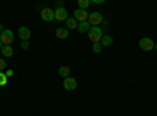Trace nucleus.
<instances>
[{
	"instance_id": "f257e3e1",
	"label": "nucleus",
	"mask_w": 157,
	"mask_h": 116,
	"mask_svg": "<svg viewBox=\"0 0 157 116\" xmlns=\"http://www.w3.org/2000/svg\"><path fill=\"white\" fill-rule=\"evenodd\" d=\"M102 36H104V33H102V28L101 27H91L90 32H88V38H90V41L93 43V44L94 43H101Z\"/></svg>"
},
{
	"instance_id": "f03ea898",
	"label": "nucleus",
	"mask_w": 157,
	"mask_h": 116,
	"mask_svg": "<svg viewBox=\"0 0 157 116\" xmlns=\"http://www.w3.org/2000/svg\"><path fill=\"white\" fill-rule=\"evenodd\" d=\"M104 21V16L101 14L99 11H93V13H90V16H88V24L91 25V27H99V24Z\"/></svg>"
},
{
	"instance_id": "7ed1b4c3",
	"label": "nucleus",
	"mask_w": 157,
	"mask_h": 116,
	"mask_svg": "<svg viewBox=\"0 0 157 116\" xmlns=\"http://www.w3.org/2000/svg\"><path fill=\"white\" fill-rule=\"evenodd\" d=\"M13 41H14V33H13V30H3L0 33V43L3 46H11Z\"/></svg>"
},
{
	"instance_id": "20e7f679",
	"label": "nucleus",
	"mask_w": 157,
	"mask_h": 116,
	"mask_svg": "<svg viewBox=\"0 0 157 116\" xmlns=\"http://www.w3.org/2000/svg\"><path fill=\"white\" fill-rule=\"evenodd\" d=\"M140 49L141 50H145V52H149V50H154V41L151 39V38H141L140 43H138Z\"/></svg>"
},
{
	"instance_id": "39448f33",
	"label": "nucleus",
	"mask_w": 157,
	"mask_h": 116,
	"mask_svg": "<svg viewBox=\"0 0 157 116\" xmlns=\"http://www.w3.org/2000/svg\"><path fill=\"white\" fill-rule=\"evenodd\" d=\"M41 19L44 22H52L55 19V9L52 8H43L41 9Z\"/></svg>"
},
{
	"instance_id": "423d86ee",
	"label": "nucleus",
	"mask_w": 157,
	"mask_h": 116,
	"mask_svg": "<svg viewBox=\"0 0 157 116\" xmlns=\"http://www.w3.org/2000/svg\"><path fill=\"white\" fill-rule=\"evenodd\" d=\"M88 16H90V13H88L86 9L77 8V9L74 11V19H75L77 22H85V21H88Z\"/></svg>"
},
{
	"instance_id": "0eeeda50",
	"label": "nucleus",
	"mask_w": 157,
	"mask_h": 116,
	"mask_svg": "<svg viewBox=\"0 0 157 116\" xmlns=\"http://www.w3.org/2000/svg\"><path fill=\"white\" fill-rule=\"evenodd\" d=\"M63 88L66 89V91H74V89L77 88V80L74 79V77H68V79L63 80Z\"/></svg>"
},
{
	"instance_id": "6e6552de",
	"label": "nucleus",
	"mask_w": 157,
	"mask_h": 116,
	"mask_svg": "<svg viewBox=\"0 0 157 116\" xmlns=\"http://www.w3.org/2000/svg\"><path fill=\"white\" fill-rule=\"evenodd\" d=\"M55 21L63 22V21H68V11L66 8H55Z\"/></svg>"
},
{
	"instance_id": "1a4fd4ad",
	"label": "nucleus",
	"mask_w": 157,
	"mask_h": 116,
	"mask_svg": "<svg viewBox=\"0 0 157 116\" xmlns=\"http://www.w3.org/2000/svg\"><path fill=\"white\" fill-rule=\"evenodd\" d=\"M17 35H19V38H21L22 41H29V39H30V36H32V32H30L29 27H19Z\"/></svg>"
},
{
	"instance_id": "9d476101",
	"label": "nucleus",
	"mask_w": 157,
	"mask_h": 116,
	"mask_svg": "<svg viewBox=\"0 0 157 116\" xmlns=\"http://www.w3.org/2000/svg\"><path fill=\"white\" fill-rule=\"evenodd\" d=\"M55 35H57L58 39H66V38L69 36V30H68L66 27H58V28L55 30Z\"/></svg>"
},
{
	"instance_id": "9b49d317",
	"label": "nucleus",
	"mask_w": 157,
	"mask_h": 116,
	"mask_svg": "<svg viewBox=\"0 0 157 116\" xmlns=\"http://www.w3.org/2000/svg\"><path fill=\"white\" fill-rule=\"evenodd\" d=\"M0 52H2L3 58H10V57H13V54H14V49H13L11 46H3Z\"/></svg>"
},
{
	"instance_id": "f8f14e48",
	"label": "nucleus",
	"mask_w": 157,
	"mask_h": 116,
	"mask_svg": "<svg viewBox=\"0 0 157 116\" xmlns=\"http://www.w3.org/2000/svg\"><path fill=\"white\" fill-rule=\"evenodd\" d=\"M90 28H91V25L88 24V21H85V22H78L77 30L80 32V33H88V32H90Z\"/></svg>"
},
{
	"instance_id": "ddd939ff",
	"label": "nucleus",
	"mask_w": 157,
	"mask_h": 116,
	"mask_svg": "<svg viewBox=\"0 0 157 116\" xmlns=\"http://www.w3.org/2000/svg\"><path fill=\"white\" fill-rule=\"evenodd\" d=\"M113 44V38L110 35H105V36H102V39H101V46L102 47H109Z\"/></svg>"
},
{
	"instance_id": "4468645a",
	"label": "nucleus",
	"mask_w": 157,
	"mask_h": 116,
	"mask_svg": "<svg viewBox=\"0 0 157 116\" xmlns=\"http://www.w3.org/2000/svg\"><path fill=\"white\" fill-rule=\"evenodd\" d=\"M78 27V22L74 19V17H68V21H66V28L68 30H75Z\"/></svg>"
},
{
	"instance_id": "2eb2a0df",
	"label": "nucleus",
	"mask_w": 157,
	"mask_h": 116,
	"mask_svg": "<svg viewBox=\"0 0 157 116\" xmlns=\"http://www.w3.org/2000/svg\"><path fill=\"white\" fill-rule=\"evenodd\" d=\"M58 74H60V77H63V79H68L69 74H71V68L69 66H61L58 69Z\"/></svg>"
},
{
	"instance_id": "dca6fc26",
	"label": "nucleus",
	"mask_w": 157,
	"mask_h": 116,
	"mask_svg": "<svg viewBox=\"0 0 157 116\" xmlns=\"http://www.w3.org/2000/svg\"><path fill=\"white\" fill-rule=\"evenodd\" d=\"M77 5L80 9H86L91 5V0H77Z\"/></svg>"
},
{
	"instance_id": "f3484780",
	"label": "nucleus",
	"mask_w": 157,
	"mask_h": 116,
	"mask_svg": "<svg viewBox=\"0 0 157 116\" xmlns=\"http://www.w3.org/2000/svg\"><path fill=\"white\" fill-rule=\"evenodd\" d=\"M8 83V77L5 72H0V86H5Z\"/></svg>"
},
{
	"instance_id": "a211bd4d",
	"label": "nucleus",
	"mask_w": 157,
	"mask_h": 116,
	"mask_svg": "<svg viewBox=\"0 0 157 116\" xmlns=\"http://www.w3.org/2000/svg\"><path fill=\"white\" fill-rule=\"evenodd\" d=\"M102 49H104V47L101 46V43H94V44H93V52H94V54H101Z\"/></svg>"
},
{
	"instance_id": "6ab92c4d",
	"label": "nucleus",
	"mask_w": 157,
	"mask_h": 116,
	"mask_svg": "<svg viewBox=\"0 0 157 116\" xmlns=\"http://www.w3.org/2000/svg\"><path fill=\"white\" fill-rule=\"evenodd\" d=\"M5 68H6V61H5V58H0V72H3Z\"/></svg>"
},
{
	"instance_id": "aec40b11",
	"label": "nucleus",
	"mask_w": 157,
	"mask_h": 116,
	"mask_svg": "<svg viewBox=\"0 0 157 116\" xmlns=\"http://www.w3.org/2000/svg\"><path fill=\"white\" fill-rule=\"evenodd\" d=\"M21 47H22L24 50H27V49L30 47V43H29V41H22V44H21Z\"/></svg>"
},
{
	"instance_id": "412c9836",
	"label": "nucleus",
	"mask_w": 157,
	"mask_h": 116,
	"mask_svg": "<svg viewBox=\"0 0 157 116\" xmlns=\"http://www.w3.org/2000/svg\"><path fill=\"white\" fill-rule=\"evenodd\" d=\"M5 74H6V77L10 79V77H13V75H14V71H13V69H8V71H6Z\"/></svg>"
},
{
	"instance_id": "4be33fe9",
	"label": "nucleus",
	"mask_w": 157,
	"mask_h": 116,
	"mask_svg": "<svg viewBox=\"0 0 157 116\" xmlns=\"http://www.w3.org/2000/svg\"><path fill=\"white\" fill-rule=\"evenodd\" d=\"M3 30H5V28H3V24H0V33H2Z\"/></svg>"
},
{
	"instance_id": "5701e85b",
	"label": "nucleus",
	"mask_w": 157,
	"mask_h": 116,
	"mask_svg": "<svg viewBox=\"0 0 157 116\" xmlns=\"http://www.w3.org/2000/svg\"><path fill=\"white\" fill-rule=\"evenodd\" d=\"M2 47H3V44H2V43H0V50H2Z\"/></svg>"
},
{
	"instance_id": "b1692460",
	"label": "nucleus",
	"mask_w": 157,
	"mask_h": 116,
	"mask_svg": "<svg viewBox=\"0 0 157 116\" xmlns=\"http://www.w3.org/2000/svg\"><path fill=\"white\" fill-rule=\"evenodd\" d=\"M154 49H155V50H157V43H155V46H154Z\"/></svg>"
}]
</instances>
